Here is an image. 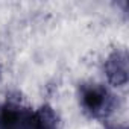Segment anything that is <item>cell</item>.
Wrapping results in <instances>:
<instances>
[{
  "label": "cell",
  "instance_id": "obj_1",
  "mask_svg": "<svg viewBox=\"0 0 129 129\" xmlns=\"http://www.w3.org/2000/svg\"><path fill=\"white\" fill-rule=\"evenodd\" d=\"M82 108L93 117H105L114 108V96L102 85H84L81 90Z\"/></svg>",
  "mask_w": 129,
  "mask_h": 129
},
{
  "label": "cell",
  "instance_id": "obj_2",
  "mask_svg": "<svg viewBox=\"0 0 129 129\" xmlns=\"http://www.w3.org/2000/svg\"><path fill=\"white\" fill-rule=\"evenodd\" d=\"M103 70L111 85L124 87L127 84V53L126 50H114L106 58Z\"/></svg>",
  "mask_w": 129,
  "mask_h": 129
},
{
  "label": "cell",
  "instance_id": "obj_3",
  "mask_svg": "<svg viewBox=\"0 0 129 129\" xmlns=\"http://www.w3.org/2000/svg\"><path fill=\"white\" fill-rule=\"evenodd\" d=\"M30 111L18 103L6 102L0 106V129H27Z\"/></svg>",
  "mask_w": 129,
  "mask_h": 129
},
{
  "label": "cell",
  "instance_id": "obj_4",
  "mask_svg": "<svg viewBox=\"0 0 129 129\" xmlns=\"http://www.w3.org/2000/svg\"><path fill=\"white\" fill-rule=\"evenodd\" d=\"M27 129H58L56 112L49 105H43L41 108L30 111L27 120Z\"/></svg>",
  "mask_w": 129,
  "mask_h": 129
},
{
  "label": "cell",
  "instance_id": "obj_5",
  "mask_svg": "<svg viewBox=\"0 0 129 129\" xmlns=\"http://www.w3.org/2000/svg\"><path fill=\"white\" fill-rule=\"evenodd\" d=\"M117 129H124V127H117Z\"/></svg>",
  "mask_w": 129,
  "mask_h": 129
}]
</instances>
